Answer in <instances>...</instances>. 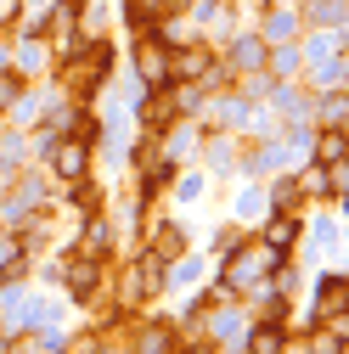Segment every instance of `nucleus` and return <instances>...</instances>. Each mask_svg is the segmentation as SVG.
<instances>
[{
    "instance_id": "1",
    "label": "nucleus",
    "mask_w": 349,
    "mask_h": 354,
    "mask_svg": "<svg viewBox=\"0 0 349 354\" xmlns=\"http://www.w3.org/2000/svg\"><path fill=\"white\" fill-rule=\"evenodd\" d=\"M136 73H141V91H169L174 84V73H169V46L141 23V34H136Z\"/></svg>"
},
{
    "instance_id": "2",
    "label": "nucleus",
    "mask_w": 349,
    "mask_h": 354,
    "mask_svg": "<svg viewBox=\"0 0 349 354\" xmlns=\"http://www.w3.org/2000/svg\"><path fill=\"white\" fill-rule=\"evenodd\" d=\"M298 236H304V219L293 208H271L265 219H259V248H265L271 259H287L298 248Z\"/></svg>"
},
{
    "instance_id": "3",
    "label": "nucleus",
    "mask_w": 349,
    "mask_h": 354,
    "mask_svg": "<svg viewBox=\"0 0 349 354\" xmlns=\"http://www.w3.org/2000/svg\"><path fill=\"white\" fill-rule=\"evenodd\" d=\"M46 163H51V174H57L62 186H79L84 174H91V136H62L46 152Z\"/></svg>"
},
{
    "instance_id": "4",
    "label": "nucleus",
    "mask_w": 349,
    "mask_h": 354,
    "mask_svg": "<svg viewBox=\"0 0 349 354\" xmlns=\"http://www.w3.org/2000/svg\"><path fill=\"white\" fill-rule=\"evenodd\" d=\"M62 287H68V298L73 304H96V292H102V259H84V253H62Z\"/></svg>"
},
{
    "instance_id": "5",
    "label": "nucleus",
    "mask_w": 349,
    "mask_h": 354,
    "mask_svg": "<svg viewBox=\"0 0 349 354\" xmlns=\"http://www.w3.org/2000/svg\"><path fill=\"white\" fill-rule=\"evenodd\" d=\"M163 270L169 264L158 259V253H141L136 264L124 270V287H118V304H141V298H152V292H163Z\"/></svg>"
},
{
    "instance_id": "6",
    "label": "nucleus",
    "mask_w": 349,
    "mask_h": 354,
    "mask_svg": "<svg viewBox=\"0 0 349 354\" xmlns=\"http://www.w3.org/2000/svg\"><path fill=\"white\" fill-rule=\"evenodd\" d=\"M51 62H57V51H51V39H46V34H17V46H12V73H17V79L34 84Z\"/></svg>"
},
{
    "instance_id": "7",
    "label": "nucleus",
    "mask_w": 349,
    "mask_h": 354,
    "mask_svg": "<svg viewBox=\"0 0 349 354\" xmlns=\"http://www.w3.org/2000/svg\"><path fill=\"white\" fill-rule=\"evenodd\" d=\"M181 326H174V321H141L136 332H129V354H181Z\"/></svg>"
},
{
    "instance_id": "8",
    "label": "nucleus",
    "mask_w": 349,
    "mask_h": 354,
    "mask_svg": "<svg viewBox=\"0 0 349 354\" xmlns=\"http://www.w3.org/2000/svg\"><path fill=\"white\" fill-rule=\"evenodd\" d=\"M293 158H287V147H282V136H265L259 147H248V158H237V169L248 174V180H271V174H282Z\"/></svg>"
},
{
    "instance_id": "9",
    "label": "nucleus",
    "mask_w": 349,
    "mask_h": 354,
    "mask_svg": "<svg viewBox=\"0 0 349 354\" xmlns=\"http://www.w3.org/2000/svg\"><path fill=\"white\" fill-rule=\"evenodd\" d=\"M265 51H271V46H265V39H259V34L248 28V34H231V39H226V57H220V62H226V73L237 79V73L265 68Z\"/></svg>"
},
{
    "instance_id": "10",
    "label": "nucleus",
    "mask_w": 349,
    "mask_h": 354,
    "mask_svg": "<svg viewBox=\"0 0 349 354\" xmlns=\"http://www.w3.org/2000/svg\"><path fill=\"white\" fill-rule=\"evenodd\" d=\"M265 46H287V39H298L304 34V17H298V6H265L259 12V28H253Z\"/></svg>"
},
{
    "instance_id": "11",
    "label": "nucleus",
    "mask_w": 349,
    "mask_h": 354,
    "mask_svg": "<svg viewBox=\"0 0 349 354\" xmlns=\"http://www.w3.org/2000/svg\"><path fill=\"white\" fill-rule=\"evenodd\" d=\"M265 107L276 113V124H298V118H310V96L298 91V79H276V84H271V96H265Z\"/></svg>"
},
{
    "instance_id": "12",
    "label": "nucleus",
    "mask_w": 349,
    "mask_h": 354,
    "mask_svg": "<svg viewBox=\"0 0 349 354\" xmlns=\"http://www.w3.org/2000/svg\"><path fill=\"white\" fill-rule=\"evenodd\" d=\"M197 152H203V169H208V174H231L242 147H237V136H231V129H208V136L197 141Z\"/></svg>"
},
{
    "instance_id": "13",
    "label": "nucleus",
    "mask_w": 349,
    "mask_h": 354,
    "mask_svg": "<svg viewBox=\"0 0 349 354\" xmlns=\"http://www.w3.org/2000/svg\"><path fill=\"white\" fill-rule=\"evenodd\" d=\"M310 124L316 129H349V84H332L310 102Z\"/></svg>"
},
{
    "instance_id": "14",
    "label": "nucleus",
    "mask_w": 349,
    "mask_h": 354,
    "mask_svg": "<svg viewBox=\"0 0 349 354\" xmlns=\"http://www.w3.org/2000/svg\"><path fill=\"white\" fill-rule=\"evenodd\" d=\"M332 315H349V281H343V270H327L316 281V315L310 321H332Z\"/></svg>"
},
{
    "instance_id": "15",
    "label": "nucleus",
    "mask_w": 349,
    "mask_h": 354,
    "mask_svg": "<svg viewBox=\"0 0 349 354\" xmlns=\"http://www.w3.org/2000/svg\"><path fill=\"white\" fill-rule=\"evenodd\" d=\"M310 354H349V315H332V321H316V332H304Z\"/></svg>"
},
{
    "instance_id": "16",
    "label": "nucleus",
    "mask_w": 349,
    "mask_h": 354,
    "mask_svg": "<svg viewBox=\"0 0 349 354\" xmlns=\"http://www.w3.org/2000/svg\"><path fill=\"white\" fill-rule=\"evenodd\" d=\"M298 17L310 23V28H349V0H304L298 6Z\"/></svg>"
},
{
    "instance_id": "17",
    "label": "nucleus",
    "mask_w": 349,
    "mask_h": 354,
    "mask_svg": "<svg viewBox=\"0 0 349 354\" xmlns=\"http://www.w3.org/2000/svg\"><path fill=\"white\" fill-rule=\"evenodd\" d=\"M79 253H84V259H107V253H113L107 214H96V208H91V219H84V236H79Z\"/></svg>"
},
{
    "instance_id": "18",
    "label": "nucleus",
    "mask_w": 349,
    "mask_h": 354,
    "mask_svg": "<svg viewBox=\"0 0 349 354\" xmlns=\"http://www.w3.org/2000/svg\"><path fill=\"white\" fill-rule=\"evenodd\" d=\"M265 73H271V79H298V73H304L298 39H287V46H271V51H265Z\"/></svg>"
},
{
    "instance_id": "19",
    "label": "nucleus",
    "mask_w": 349,
    "mask_h": 354,
    "mask_svg": "<svg viewBox=\"0 0 349 354\" xmlns=\"http://www.w3.org/2000/svg\"><path fill=\"white\" fill-rule=\"evenodd\" d=\"M147 253H158L163 264H169V259H181V253H186V231L163 219V225H152V231H147Z\"/></svg>"
},
{
    "instance_id": "20",
    "label": "nucleus",
    "mask_w": 349,
    "mask_h": 354,
    "mask_svg": "<svg viewBox=\"0 0 349 354\" xmlns=\"http://www.w3.org/2000/svg\"><path fill=\"white\" fill-rule=\"evenodd\" d=\"M304 68H310V84H316V91L349 84V57H343V51H332V57H321V62H304Z\"/></svg>"
},
{
    "instance_id": "21",
    "label": "nucleus",
    "mask_w": 349,
    "mask_h": 354,
    "mask_svg": "<svg viewBox=\"0 0 349 354\" xmlns=\"http://www.w3.org/2000/svg\"><path fill=\"white\" fill-rule=\"evenodd\" d=\"M62 343L68 337H57V332H12L6 354H62Z\"/></svg>"
},
{
    "instance_id": "22",
    "label": "nucleus",
    "mask_w": 349,
    "mask_h": 354,
    "mask_svg": "<svg viewBox=\"0 0 349 354\" xmlns=\"http://www.w3.org/2000/svg\"><path fill=\"white\" fill-rule=\"evenodd\" d=\"M231 214H237V225H259V219H265V214H271V197H265V186H259V180H248Z\"/></svg>"
},
{
    "instance_id": "23",
    "label": "nucleus",
    "mask_w": 349,
    "mask_h": 354,
    "mask_svg": "<svg viewBox=\"0 0 349 354\" xmlns=\"http://www.w3.org/2000/svg\"><path fill=\"white\" fill-rule=\"evenodd\" d=\"M6 113H12V124H17V129H34L39 118H46V91H34V84H23V96H17V102H12Z\"/></svg>"
},
{
    "instance_id": "24",
    "label": "nucleus",
    "mask_w": 349,
    "mask_h": 354,
    "mask_svg": "<svg viewBox=\"0 0 349 354\" xmlns=\"http://www.w3.org/2000/svg\"><path fill=\"white\" fill-rule=\"evenodd\" d=\"M298 51H304V62H321V57L343 51V34L338 28H310V34H298Z\"/></svg>"
},
{
    "instance_id": "25",
    "label": "nucleus",
    "mask_w": 349,
    "mask_h": 354,
    "mask_svg": "<svg viewBox=\"0 0 349 354\" xmlns=\"http://www.w3.org/2000/svg\"><path fill=\"white\" fill-rule=\"evenodd\" d=\"M23 270H28V248H23V236L0 225V276H23Z\"/></svg>"
},
{
    "instance_id": "26",
    "label": "nucleus",
    "mask_w": 349,
    "mask_h": 354,
    "mask_svg": "<svg viewBox=\"0 0 349 354\" xmlns=\"http://www.w3.org/2000/svg\"><path fill=\"white\" fill-rule=\"evenodd\" d=\"M310 158H316V163H338V158H349V129H316Z\"/></svg>"
},
{
    "instance_id": "27",
    "label": "nucleus",
    "mask_w": 349,
    "mask_h": 354,
    "mask_svg": "<svg viewBox=\"0 0 349 354\" xmlns=\"http://www.w3.org/2000/svg\"><path fill=\"white\" fill-rule=\"evenodd\" d=\"M293 186H298V203H304V197H327V163L310 158V163L293 174Z\"/></svg>"
},
{
    "instance_id": "28",
    "label": "nucleus",
    "mask_w": 349,
    "mask_h": 354,
    "mask_svg": "<svg viewBox=\"0 0 349 354\" xmlns=\"http://www.w3.org/2000/svg\"><path fill=\"white\" fill-rule=\"evenodd\" d=\"M174 197L181 203H203L208 197V169H186L181 180H174Z\"/></svg>"
},
{
    "instance_id": "29",
    "label": "nucleus",
    "mask_w": 349,
    "mask_h": 354,
    "mask_svg": "<svg viewBox=\"0 0 349 354\" xmlns=\"http://www.w3.org/2000/svg\"><path fill=\"white\" fill-rule=\"evenodd\" d=\"M343 197H349V158L327 163V203H338V214H343Z\"/></svg>"
},
{
    "instance_id": "30",
    "label": "nucleus",
    "mask_w": 349,
    "mask_h": 354,
    "mask_svg": "<svg viewBox=\"0 0 349 354\" xmlns=\"http://www.w3.org/2000/svg\"><path fill=\"white\" fill-rule=\"evenodd\" d=\"M169 6H174V0H124V17L136 23V28H141V23H152V17H163Z\"/></svg>"
},
{
    "instance_id": "31",
    "label": "nucleus",
    "mask_w": 349,
    "mask_h": 354,
    "mask_svg": "<svg viewBox=\"0 0 349 354\" xmlns=\"http://www.w3.org/2000/svg\"><path fill=\"white\" fill-rule=\"evenodd\" d=\"M265 197H271V208H298V186H293V174H282L276 186H265Z\"/></svg>"
},
{
    "instance_id": "32",
    "label": "nucleus",
    "mask_w": 349,
    "mask_h": 354,
    "mask_svg": "<svg viewBox=\"0 0 349 354\" xmlns=\"http://www.w3.org/2000/svg\"><path fill=\"white\" fill-rule=\"evenodd\" d=\"M23 84H28V79H17L12 68H6V73H0V113H6V107H12L17 96H23Z\"/></svg>"
},
{
    "instance_id": "33",
    "label": "nucleus",
    "mask_w": 349,
    "mask_h": 354,
    "mask_svg": "<svg viewBox=\"0 0 349 354\" xmlns=\"http://www.w3.org/2000/svg\"><path fill=\"white\" fill-rule=\"evenodd\" d=\"M276 354H310V343H304V337H293V332H287V337H282V348H276Z\"/></svg>"
},
{
    "instance_id": "34",
    "label": "nucleus",
    "mask_w": 349,
    "mask_h": 354,
    "mask_svg": "<svg viewBox=\"0 0 349 354\" xmlns=\"http://www.w3.org/2000/svg\"><path fill=\"white\" fill-rule=\"evenodd\" d=\"M12 174H17V169H12L6 158H0V192H6V186H12Z\"/></svg>"
},
{
    "instance_id": "35",
    "label": "nucleus",
    "mask_w": 349,
    "mask_h": 354,
    "mask_svg": "<svg viewBox=\"0 0 349 354\" xmlns=\"http://www.w3.org/2000/svg\"><path fill=\"white\" fill-rule=\"evenodd\" d=\"M12 68V46H0V73H6Z\"/></svg>"
}]
</instances>
